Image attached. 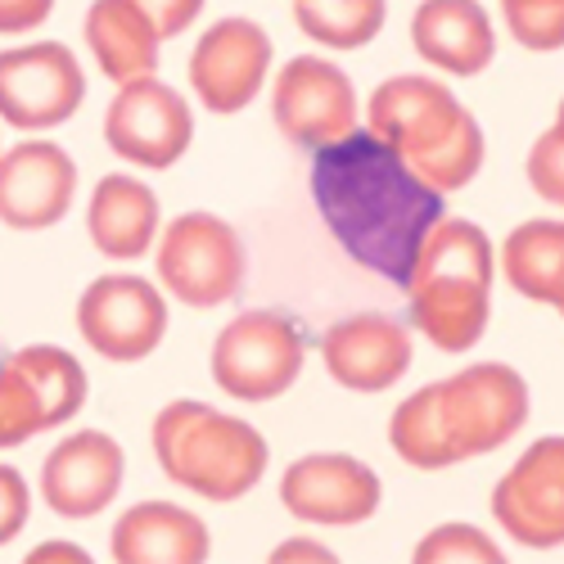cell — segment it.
I'll return each instance as SVG.
<instances>
[{"instance_id": "cell-1", "label": "cell", "mask_w": 564, "mask_h": 564, "mask_svg": "<svg viewBox=\"0 0 564 564\" xmlns=\"http://www.w3.org/2000/svg\"><path fill=\"white\" fill-rule=\"evenodd\" d=\"M312 195L348 258L398 285L425 230L443 217V195L420 185L370 131H352L339 145L316 150Z\"/></svg>"}, {"instance_id": "cell-2", "label": "cell", "mask_w": 564, "mask_h": 564, "mask_svg": "<svg viewBox=\"0 0 564 564\" xmlns=\"http://www.w3.org/2000/svg\"><path fill=\"white\" fill-rule=\"evenodd\" d=\"M529 406L520 370L506 361H479L452 380L415 389L389 420V443L415 469H447L506 447L529 425Z\"/></svg>"}, {"instance_id": "cell-3", "label": "cell", "mask_w": 564, "mask_h": 564, "mask_svg": "<svg viewBox=\"0 0 564 564\" xmlns=\"http://www.w3.org/2000/svg\"><path fill=\"white\" fill-rule=\"evenodd\" d=\"M366 131L434 195H452L484 167V131L434 77H389L366 105Z\"/></svg>"}, {"instance_id": "cell-4", "label": "cell", "mask_w": 564, "mask_h": 564, "mask_svg": "<svg viewBox=\"0 0 564 564\" xmlns=\"http://www.w3.org/2000/svg\"><path fill=\"white\" fill-rule=\"evenodd\" d=\"M492 240L465 217H438L420 240L402 290L411 321L438 352L475 348L492 316Z\"/></svg>"}, {"instance_id": "cell-5", "label": "cell", "mask_w": 564, "mask_h": 564, "mask_svg": "<svg viewBox=\"0 0 564 564\" xmlns=\"http://www.w3.org/2000/svg\"><path fill=\"white\" fill-rule=\"evenodd\" d=\"M154 456L176 488L208 501H240L262 484L271 452L249 420L181 398L154 415Z\"/></svg>"}, {"instance_id": "cell-6", "label": "cell", "mask_w": 564, "mask_h": 564, "mask_svg": "<svg viewBox=\"0 0 564 564\" xmlns=\"http://www.w3.org/2000/svg\"><path fill=\"white\" fill-rule=\"evenodd\" d=\"M159 285L185 307H221L245 285V240L217 213H181L159 235Z\"/></svg>"}, {"instance_id": "cell-7", "label": "cell", "mask_w": 564, "mask_h": 564, "mask_svg": "<svg viewBox=\"0 0 564 564\" xmlns=\"http://www.w3.org/2000/svg\"><path fill=\"white\" fill-rule=\"evenodd\" d=\"M303 335L285 312H240L213 344V380L240 402H271L303 375Z\"/></svg>"}, {"instance_id": "cell-8", "label": "cell", "mask_w": 564, "mask_h": 564, "mask_svg": "<svg viewBox=\"0 0 564 564\" xmlns=\"http://www.w3.org/2000/svg\"><path fill=\"white\" fill-rule=\"evenodd\" d=\"M86 402V370L73 352L32 344L0 361V447H19L73 420Z\"/></svg>"}, {"instance_id": "cell-9", "label": "cell", "mask_w": 564, "mask_h": 564, "mask_svg": "<svg viewBox=\"0 0 564 564\" xmlns=\"http://www.w3.org/2000/svg\"><path fill=\"white\" fill-rule=\"evenodd\" d=\"M77 330L109 361H145L167 335V303L145 275H100L77 299Z\"/></svg>"}, {"instance_id": "cell-10", "label": "cell", "mask_w": 564, "mask_h": 564, "mask_svg": "<svg viewBox=\"0 0 564 564\" xmlns=\"http://www.w3.org/2000/svg\"><path fill=\"white\" fill-rule=\"evenodd\" d=\"M271 118L303 150L339 145L357 131V90L352 77L316 55H299L275 73L271 86Z\"/></svg>"}, {"instance_id": "cell-11", "label": "cell", "mask_w": 564, "mask_h": 564, "mask_svg": "<svg viewBox=\"0 0 564 564\" xmlns=\"http://www.w3.org/2000/svg\"><path fill=\"white\" fill-rule=\"evenodd\" d=\"M105 140L118 159L163 172L191 150L195 118L181 90H172L159 77H135L118 86V96L105 113Z\"/></svg>"}, {"instance_id": "cell-12", "label": "cell", "mask_w": 564, "mask_h": 564, "mask_svg": "<svg viewBox=\"0 0 564 564\" xmlns=\"http://www.w3.org/2000/svg\"><path fill=\"white\" fill-rule=\"evenodd\" d=\"M86 100V77L68 45L36 41L0 51V118L19 131L68 122Z\"/></svg>"}, {"instance_id": "cell-13", "label": "cell", "mask_w": 564, "mask_h": 564, "mask_svg": "<svg viewBox=\"0 0 564 564\" xmlns=\"http://www.w3.org/2000/svg\"><path fill=\"white\" fill-rule=\"evenodd\" d=\"M492 520L533 551L564 542V438H538L492 488Z\"/></svg>"}, {"instance_id": "cell-14", "label": "cell", "mask_w": 564, "mask_h": 564, "mask_svg": "<svg viewBox=\"0 0 564 564\" xmlns=\"http://www.w3.org/2000/svg\"><path fill=\"white\" fill-rule=\"evenodd\" d=\"M380 479L375 469L344 452H312L299 456L285 479H280V501L294 520L325 524V529H348L366 524L380 510Z\"/></svg>"}, {"instance_id": "cell-15", "label": "cell", "mask_w": 564, "mask_h": 564, "mask_svg": "<svg viewBox=\"0 0 564 564\" xmlns=\"http://www.w3.org/2000/svg\"><path fill=\"white\" fill-rule=\"evenodd\" d=\"M271 68V36L253 19H221L213 23L191 55V86L208 113H240Z\"/></svg>"}, {"instance_id": "cell-16", "label": "cell", "mask_w": 564, "mask_h": 564, "mask_svg": "<svg viewBox=\"0 0 564 564\" xmlns=\"http://www.w3.org/2000/svg\"><path fill=\"white\" fill-rule=\"evenodd\" d=\"M127 456L105 430L68 434L41 465V497L59 520H90L113 506Z\"/></svg>"}, {"instance_id": "cell-17", "label": "cell", "mask_w": 564, "mask_h": 564, "mask_svg": "<svg viewBox=\"0 0 564 564\" xmlns=\"http://www.w3.org/2000/svg\"><path fill=\"white\" fill-rule=\"evenodd\" d=\"M321 361L335 384L352 393H384L411 370V335L384 312H357L325 330Z\"/></svg>"}, {"instance_id": "cell-18", "label": "cell", "mask_w": 564, "mask_h": 564, "mask_svg": "<svg viewBox=\"0 0 564 564\" xmlns=\"http://www.w3.org/2000/svg\"><path fill=\"white\" fill-rule=\"evenodd\" d=\"M77 195V163L55 140H23L0 154V221L14 230L55 226Z\"/></svg>"}, {"instance_id": "cell-19", "label": "cell", "mask_w": 564, "mask_h": 564, "mask_svg": "<svg viewBox=\"0 0 564 564\" xmlns=\"http://www.w3.org/2000/svg\"><path fill=\"white\" fill-rule=\"evenodd\" d=\"M411 45L420 59L452 77H475L497 55V32L479 0H420L411 14Z\"/></svg>"}, {"instance_id": "cell-20", "label": "cell", "mask_w": 564, "mask_h": 564, "mask_svg": "<svg viewBox=\"0 0 564 564\" xmlns=\"http://www.w3.org/2000/svg\"><path fill=\"white\" fill-rule=\"evenodd\" d=\"M109 551L118 564H199L213 551L208 524L176 501H140L122 510Z\"/></svg>"}, {"instance_id": "cell-21", "label": "cell", "mask_w": 564, "mask_h": 564, "mask_svg": "<svg viewBox=\"0 0 564 564\" xmlns=\"http://www.w3.org/2000/svg\"><path fill=\"white\" fill-rule=\"evenodd\" d=\"M86 230H90V245L105 258L135 262L159 240V199L145 181L113 172L96 185V195L86 204Z\"/></svg>"}, {"instance_id": "cell-22", "label": "cell", "mask_w": 564, "mask_h": 564, "mask_svg": "<svg viewBox=\"0 0 564 564\" xmlns=\"http://www.w3.org/2000/svg\"><path fill=\"white\" fill-rule=\"evenodd\" d=\"M86 45L96 55L100 73L109 82H135V77H154L159 68V32L150 19L140 14L131 0H96L86 10Z\"/></svg>"}, {"instance_id": "cell-23", "label": "cell", "mask_w": 564, "mask_h": 564, "mask_svg": "<svg viewBox=\"0 0 564 564\" xmlns=\"http://www.w3.org/2000/svg\"><path fill=\"white\" fill-rule=\"evenodd\" d=\"M501 271L514 294L542 307H564V221H520L501 245Z\"/></svg>"}, {"instance_id": "cell-24", "label": "cell", "mask_w": 564, "mask_h": 564, "mask_svg": "<svg viewBox=\"0 0 564 564\" xmlns=\"http://www.w3.org/2000/svg\"><path fill=\"white\" fill-rule=\"evenodd\" d=\"M389 19V0H294V23L303 36L330 51H361L380 36Z\"/></svg>"}, {"instance_id": "cell-25", "label": "cell", "mask_w": 564, "mask_h": 564, "mask_svg": "<svg viewBox=\"0 0 564 564\" xmlns=\"http://www.w3.org/2000/svg\"><path fill=\"white\" fill-rule=\"evenodd\" d=\"M501 546L475 524H438L430 538H420L415 564H501Z\"/></svg>"}, {"instance_id": "cell-26", "label": "cell", "mask_w": 564, "mask_h": 564, "mask_svg": "<svg viewBox=\"0 0 564 564\" xmlns=\"http://www.w3.org/2000/svg\"><path fill=\"white\" fill-rule=\"evenodd\" d=\"M501 14L524 51L546 55L564 45V0H501Z\"/></svg>"}, {"instance_id": "cell-27", "label": "cell", "mask_w": 564, "mask_h": 564, "mask_svg": "<svg viewBox=\"0 0 564 564\" xmlns=\"http://www.w3.org/2000/svg\"><path fill=\"white\" fill-rule=\"evenodd\" d=\"M529 185L546 204H564V127L551 122L529 150Z\"/></svg>"}, {"instance_id": "cell-28", "label": "cell", "mask_w": 564, "mask_h": 564, "mask_svg": "<svg viewBox=\"0 0 564 564\" xmlns=\"http://www.w3.org/2000/svg\"><path fill=\"white\" fill-rule=\"evenodd\" d=\"M32 514V492L28 479L19 475L14 465H0V546L14 542Z\"/></svg>"}, {"instance_id": "cell-29", "label": "cell", "mask_w": 564, "mask_h": 564, "mask_svg": "<svg viewBox=\"0 0 564 564\" xmlns=\"http://www.w3.org/2000/svg\"><path fill=\"white\" fill-rule=\"evenodd\" d=\"M131 6L150 19V28L159 32V41L181 36L199 14H204V0H131Z\"/></svg>"}, {"instance_id": "cell-30", "label": "cell", "mask_w": 564, "mask_h": 564, "mask_svg": "<svg viewBox=\"0 0 564 564\" xmlns=\"http://www.w3.org/2000/svg\"><path fill=\"white\" fill-rule=\"evenodd\" d=\"M55 0H0V32H32L51 19Z\"/></svg>"}, {"instance_id": "cell-31", "label": "cell", "mask_w": 564, "mask_h": 564, "mask_svg": "<svg viewBox=\"0 0 564 564\" xmlns=\"http://www.w3.org/2000/svg\"><path fill=\"white\" fill-rule=\"evenodd\" d=\"M271 560H275V564H285V560H321V564H330L335 551L321 546V542H307V538H294V542H280V546L271 551Z\"/></svg>"}, {"instance_id": "cell-32", "label": "cell", "mask_w": 564, "mask_h": 564, "mask_svg": "<svg viewBox=\"0 0 564 564\" xmlns=\"http://www.w3.org/2000/svg\"><path fill=\"white\" fill-rule=\"evenodd\" d=\"M28 560H32V564H41V560H73V564H90V555H86L82 546H73V542H41Z\"/></svg>"}]
</instances>
